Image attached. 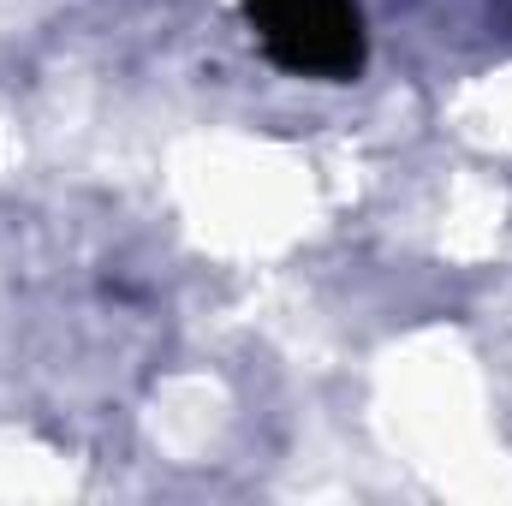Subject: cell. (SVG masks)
<instances>
[{
	"label": "cell",
	"instance_id": "1",
	"mask_svg": "<svg viewBox=\"0 0 512 506\" xmlns=\"http://www.w3.org/2000/svg\"><path fill=\"white\" fill-rule=\"evenodd\" d=\"M256 48L310 84H352L370 60V24L358 0H245Z\"/></svg>",
	"mask_w": 512,
	"mask_h": 506
}]
</instances>
